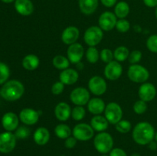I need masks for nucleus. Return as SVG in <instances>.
Here are the masks:
<instances>
[{
  "instance_id": "39",
  "label": "nucleus",
  "mask_w": 157,
  "mask_h": 156,
  "mask_svg": "<svg viewBox=\"0 0 157 156\" xmlns=\"http://www.w3.org/2000/svg\"><path fill=\"white\" fill-rule=\"evenodd\" d=\"M141 58H142V52L140 50H135L130 53L128 61L131 64H136L140 61Z\"/></svg>"
},
{
  "instance_id": "43",
  "label": "nucleus",
  "mask_w": 157,
  "mask_h": 156,
  "mask_svg": "<svg viewBox=\"0 0 157 156\" xmlns=\"http://www.w3.org/2000/svg\"><path fill=\"white\" fill-rule=\"evenodd\" d=\"M101 2L102 3V5H104L107 8L113 7L117 3V0H101Z\"/></svg>"
},
{
  "instance_id": "14",
  "label": "nucleus",
  "mask_w": 157,
  "mask_h": 156,
  "mask_svg": "<svg viewBox=\"0 0 157 156\" xmlns=\"http://www.w3.org/2000/svg\"><path fill=\"white\" fill-rule=\"evenodd\" d=\"M38 111L32 108H25L19 113L20 121L26 125H33L38 122L39 119Z\"/></svg>"
},
{
  "instance_id": "52",
  "label": "nucleus",
  "mask_w": 157,
  "mask_h": 156,
  "mask_svg": "<svg viewBox=\"0 0 157 156\" xmlns=\"http://www.w3.org/2000/svg\"><path fill=\"white\" fill-rule=\"evenodd\" d=\"M101 156H108V155H107V154H102V155H101Z\"/></svg>"
},
{
  "instance_id": "3",
  "label": "nucleus",
  "mask_w": 157,
  "mask_h": 156,
  "mask_svg": "<svg viewBox=\"0 0 157 156\" xmlns=\"http://www.w3.org/2000/svg\"><path fill=\"white\" fill-rule=\"evenodd\" d=\"M94 145L98 152L103 154H107L113 149V139L110 133L101 132L94 137Z\"/></svg>"
},
{
  "instance_id": "8",
  "label": "nucleus",
  "mask_w": 157,
  "mask_h": 156,
  "mask_svg": "<svg viewBox=\"0 0 157 156\" xmlns=\"http://www.w3.org/2000/svg\"><path fill=\"white\" fill-rule=\"evenodd\" d=\"M17 138L12 132H4L0 134V152L10 153L16 146Z\"/></svg>"
},
{
  "instance_id": "38",
  "label": "nucleus",
  "mask_w": 157,
  "mask_h": 156,
  "mask_svg": "<svg viewBox=\"0 0 157 156\" xmlns=\"http://www.w3.org/2000/svg\"><path fill=\"white\" fill-rule=\"evenodd\" d=\"M147 47L150 51L157 53V35H150L147 41Z\"/></svg>"
},
{
  "instance_id": "11",
  "label": "nucleus",
  "mask_w": 157,
  "mask_h": 156,
  "mask_svg": "<svg viewBox=\"0 0 157 156\" xmlns=\"http://www.w3.org/2000/svg\"><path fill=\"white\" fill-rule=\"evenodd\" d=\"M88 89L92 94L95 96H101L107 91V82L101 76H94L89 80Z\"/></svg>"
},
{
  "instance_id": "37",
  "label": "nucleus",
  "mask_w": 157,
  "mask_h": 156,
  "mask_svg": "<svg viewBox=\"0 0 157 156\" xmlns=\"http://www.w3.org/2000/svg\"><path fill=\"white\" fill-rule=\"evenodd\" d=\"M30 129L28 127L20 126L18 127V128L15 130V136H16L17 139H25L30 136Z\"/></svg>"
},
{
  "instance_id": "25",
  "label": "nucleus",
  "mask_w": 157,
  "mask_h": 156,
  "mask_svg": "<svg viewBox=\"0 0 157 156\" xmlns=\"http://www.w3.org/2000/svg\"><path fill=\"white\" fill-rule=\"evenodd\" d=\"M22 67L27 70H35L38 67L40 64V60L38 56L33 54L26 55L22 59Z\"/></svg>"
},
{
  "instance_id": "22",
  "label": "nucleus",
  "mask_w": 157,
  "mask_h": 156,
  "mask_svg": "<svg viewBox=\"0 0 157 156\" xmlns=\"http://www.w3.org/2000/svg\"><path fill=\"white\" fill-rule=\"evenodd\" d=\"M34 142L40 146L45 145L50 139V132L45 127H39L33 134Z\"/></svg>"
},
{
  "instance_id": "6",
  "label": "nucleus",
  "mask_w": 157,
  "mask_h": 156,
  "mask_svg": "<svg viewBox=\"0 0 157 156\" xmlns=\"http://www.w3.org/2000/svg\"><path fill=\"white\" fill-rule=\"evenodd\" d=\"M73 136L78 141L86 142L89 141L94 136V130L89 124L81 122L77 124L72 130Z\"/></svg>"
},
{
  "instance_id": "41",
  "label": "nucleus",
  "mask_w": 157,
  "mask_h": 156,
  "mask_svg": "<svg viewBox=\"0 0 157 156\" xmlns=\"http://www.w3.org/2000/svg\"><path fill=\"white\" fill-rule=\"evenodd\" d=\"M77 142H78V140L74 136H70V137L67 138L64 141V146L67 148L71 149V148H75V145H77Z\"/></svg>"
},
{
  "instance_id": "40",
  "label": "nucleus",
  "mask_w": 157,
  "mask_h": 156,
  "mask_svg": "<svg viewBox=\"0 0 157 156\" xmlns=\"http://www.w3.org/2000/svg\"><path fill=\"white\" fill-rule=\"evenodd\" d=\"M64 90V84L61 81L55 82L52 87V93L54 95H60Z\"/></svg>"
},
{
  "instance_id": "18",
  "label": "nucleus",
  "mask_w": 157,
  "mask_h": 156,
  "mask_svg": "<svg viewBox=\"0 0 157 156\" xmlns=\"http://www.w3.org/2000/svg\"><path fill=\"white\" fill-rule=\"evenodd\" d=\"M71 108L65 102H61L56 105L55 108V116L59 121L65 122L71 116Z\"/></svg>"
},
{
  "instance_id": "47",
  "label": "nucleus",
  "mask_w": 157,
  "mask_h": 156,
  "mask_svg": "<svg viewBox=\"0 0 157 156\" xmlns=\"http://www.w3.org/2000/svg\"><path fill=\"white\" fill-rule=\"evenodd\" d=\"M2 2L4 3H7V4H9V3H12L13 2H15V0H1Z\"/></svg>"
},
{
  "instance_id": "46",
  "label": "nucleus",
  "mask_w": 157,
  "mask_h": 156,
  "mask_svg": "<svg viewBox=\"0 0 157 156\" xmlns=\"http://www.w3.org/2000/svg\"><path fill=\"white\" fill-rule=\"evenodd\" d=\"M133 29H134V31L136 32H140L141 31H142V28H141L140 26L139 25H135L134 27H133Z\"/></svg>"
},
{
  "instance_id": "21",
  "label": "nucleus",
  "mask_w": 157,
  "mask_h": 156,
  "mask_svg": "<svg viewBox=\"0 0 157 156\" xmlns=\"http://www.w3.org/2000/svg\"><path fill=\"white\" fill-rule=\"evenodd\" d=\"M105 108V102L101 98L99 97L91 98L87 103L88 111L94 116L102 114L103 113H104Z\"/></svg>"
},
{
  "instance_id": "51",
  "label": "nucleus",
  "mask_w": 157,
  "mask_h": 156,
  "mask_svg": "<svg viewBox=\"0 0 157 156\" xmlns=\"http://www.w3.org/2000/svg\"><path fill=\"white\" fill-rule=\"evenodd\" d=\"M155 15H156V18H157V7L156 8V10H155Z\"/></svg>"
},
{
  "instance_id": "7",
  "label": "nucleus",
  "mask_w": 157,
  "mask_h": 156,
  "mask_svg": "<svg viewBox=\"0 0 157 156\" xmlns=\"http://www.w3.org/2000/svg\"><path fill=\"white\" fill-rule=\"evenodd\" d=\"M104 116L109 123L116 125L123 118V110L121 106L115 102H109L104 110Z\"/></svg>"
},
{
  "instance_id": "50",
  "label": "nucleus",
  "mask_w": 157,
  "mask_h": 156,
  "mask_svg": "<svg viewBox=\"0 0 157 156\" xmlns=\"http://www.w3.org/2000/svg\"><path fill=\"white\" fill-rule=\"evenodd\" d=\"M154 139H155V140H156V142H157V132H156V134H155V138H154Z\"/></svg>"
},
{
  "instance_id": "35",
  "label": "nucleus",
  "mask_w": 157,
  "mask_h": 156,
  "mask_svg": "<svg viewBox=\"0 0 157 156\" xmlns=\"http://www.w3.org/2000/svg\"><path fill=\"white\" fill-rule=\"evenodd\" d=\"M116 28L118 32L121 33H126L128 32L130 28V23L128 20L125 18L117 20V22L116 24Z\"/></svg>"
},
{
  "instance_id": "10",
  "label": "nucleus",
  "mask_w": 157,
  "mask_h": 156,
  "mask_svg": "<svg viewBox=\"0 0 157 156\" xmlns=\"http://www.w3.org/2000/svg\"><path fill=\"white\" fill-rule=\"evenodd\" d=\"M117 22V18L114 12H104L100 15L98 19V24L99 27L102 29L104 32H110L116 28Z\"/></svg>"
},
{
  "instance_id": "15",
  "label": "nucleus",
  "mask_w": 157,
  "mask_h": 156,
  "mask_svg": "<svg viewBox=\"0 0 157 156\" xmlns=\"http://www.w3.org/2000/svg\"><path fill=\"white\" fill-rule=\"evenodd\" d=\"M138 96L140 99L145 102H150L156 96V89L151 83H144L141 84L138 90Z\"/></svg>"
},
{
  "instance_id": "32",
  "label": "nucleus",
  "mask_w": 157,
  "mask_h": 156,
  "mask_svg": "<svg viewBox=\"0 0 157 156\" xmlns=\"http://www.w3.org/2000/svg\"><path fill=\"white\" fill-rule=\"evenodd\" d=\"M10 76V69L7 64L0 62V85L4 84Z\"/></svg>"
},
{
  "instance_id": "33",
  "label": "nucleus",
  "mask_w": 157,
  "mask_h": 156,
  "mask_svg": "<svg viewBox=\"0 0 157 156\" xmlns=\"http://www.w3.org/2000/svg\"><path fill=\"white\" fill-rule=\"evenodd\" d=\"M86 115L85 109L81 106H76L71 111V117L75 121H81Z\"/></svg>"
},
{
  "instance_id": "19",
  "label": "nucleus",
  "mask_w": 157,
  "mask_h": 156,
  "mask_svg": "<svg viewBox=\"0 0 157 156\" xmlns=\"http://www.w3.org/2000/svg\"><path fill=\"white\" fill-rule=\"evenodd\" d=\"M15 9L19 15L29 16L34 12V4L31 0H15Z\"/></svg>"
},
{
  "instance_id": "29",
  "label": "nucleus",
  "mask_w": 157,
  "mask_h": 156,
  "mask_svg": "<svg viewBox=\"0 0 157 156\" xmlns=\"http://www.w3.org/2000/svg\"><path fill=\"white\" fill-rule=\"evenodd\" d=\"M130 50L125 46H119L113 51L114 59L118 62H124L128 59L130 55Z\"/></svg>"
},
{
  "instance_id": "12",
  "label": "nucleus",
  "mask_w": 157,
  "mask_h": 156,
  "mask_svg": "<svg viewBox=\"0 0 157 156\" xmlns=\"http://www.w3.org/2000/svg\"><path fill=\"white\" fill-rule=\"evenodd\" d=\"M84 55V48L80 43H75L67 47V56L71 64H78L81 62Z\"/></svg>"
},
{
  "instance_id": "30",
  "label": "nucleus",
  "mask_w": 157,
  "mask_h": 156,
  "mask_svg": "<svg viewBox=\"0 0 157 156\" xmlns=\"http://www.w3.org/2000/svg\"><path fill=\"white\" fill-rule=\"evenodd\" d=\"M86 59L90 64H96L100 58V53L95 47H89L85 53Z\"/></svg>"
},
{
  "instance_id": "49",
  "label": "nucleus",
  "mask_w": 157,
  "mask_h": 156,
  "mask_svg": "<svg viewBox=\"0 0 157 156\" xmlns=\"http://www.w3.org/2000/svg\"><path fill=\"white\" fill-rule=\"evenodd\" d=\"M131 156H140V154H138V153H133L131 154Z\"/></svg>"
},
{
  "instance_id": "45",
  "label": "nucleus",
  "mask_w": 157,
  "mask_h": 156,
  "mask_svg": "<svg viewBox=\"0 0 157 156\" xmlns=\"http://www.w3.org/2000/svg\"><path fill=\"white\" fill-rule=\"evenodd\" d=\"M149 145V148H150V150H152V151H155V150L157 149V142H155V141H152V142H150V143L148 144Z\"/></svg>"
},
{
  "instance_id": "13",
  "label": "nucleus",
  "mask_w": 157,
  "mask_h": 156,
  "mask_svg": "<svg viewBox=\"0 0 157 156\" xmlns=\"http://www.w3.org/2000/svg\"><path fill=\"white\" fill-rule=\"evenodd\" d=\"M123 73V67L120 62L112 61L108 63L104 68V76L110 80H117Z\"/></svg>"
},
{
  "instance_id": "28",
  "label": "nucleus",
  "mask_w": 157,
  "mask_h": 156,
  "mask_svg": "<svg viewBox=\"0 0 157 156\" xmlns=\"http://www.w3.org/2000/svg\"><path fill=\"white\" fill-rule=\"evenodd\" d=\"M70 61L68 58L63 55H57L52 59V64L58 70H64L70 66Z\"/></svg>"
},
{
  "instance_id": "2",
  "label": "nucleus",
  "mask_w": 157,
  "mask_h": 156,
  "mask_svg": "<svg viewBox=\"0 0 157 156\" xmlns=\"http://www.w3.org/2000/svg\"><path fill=\"white\" fill-rule=\"evenodd\" d=\"M25 87L22 83L17 80L6 81L0 90V96L4 99L10 102L16 101L23 96Z\"/></svg>"
},
{
  "instance_id": "4",
  "label": "nucleus",
  "mask_w": 157,
  "mask_h": 156,
  "mask_svg": "<svg viewBox=\"0 0 157 156\" xmlns=\"http://www.w3.org/2000/svg\"><path fill=\"white\" fill-rule=\"evenodd\" d=\"M127 76L131 81L137 84L147 82L150 77V73L145 67L140 64H132L127 71Z\"/></svg>"
},
{
  "instance_id": "16",
  "label": "nucleus",
  "mask_w": 157,
  "mask_h": 156,
  "mask_svg": "<svg viewBox=\"0 0 157 156\" xmlns=\"http://www.w3.org/2000/svg\"><path fill=\"white\" fill-rule=\"evenodd\" d=\"M19 117L12 112H8L2 118V125L7 132L15 131L18 128L19 124Z\"/></svg>"
},
{
  "instance_id": "34",
  "label": "nucleus",
  "mask_w": 157,
  "mask_h": 156,
  "mask_svg": "<svg viewBox=\"0 0 157 156\" xmlns=\"http://www.w3.org/2000/svg\"><path fill=\"white\" fill-rule=\"evenodd\" d=\"M100 58H101L103 62L108 64V63L111 62L114 59L113 52L108 48L103 49L101 53H100Z\"/></svg>"
},
{
  "instance_id": "44",
  "label": "nucleus",
  "mask_w": 157,
  "mask_h": 156,
  "mask_svg": "<svg viewBox=\"0 0 157 156\" xmlns=\"http://www.w3.org/2000/svg\"><path fill=\"white\" fill-rule=\"evenodd\" d=\"M144 5L149 8L157 7V0H143Z\"/></svg>"
},
{
  "instance_id": "17",
  "label": "nucleus",
  "mask_w": 157,
  "mask_h": 156,
  "mask_svg": "<svg viewBox=\"0 0 157 156\" xmlns=\"http://www.w3.org/2000/svg\"><path fill=\"white\" fill-rule=\"evenodd\" d=\"M80 37L79 29L75 26H68L64 29L61 34V41L67 45L77 42Z\"/></svg>"
},
{
  "instance_id": "20",
  "label": "nucleus",
  "mask_w": 157,
  "mask_h": 156,
  "mask_svg": "<svg viewBox=\"0 0 157 156\" xmlns=\"http://www.w3.org/2000/svg\"><path fill=\"white\" fill-rule=\"evenodd\" d=\"M59 79L64 85H73L79 79V73L76 70L67 68L62 70L59 75Z\"/></svg>"
},
{
  "instance_id": "26",
  "label": "nucleus",
  "mask_w": 157,
  "mask_h": 156,
  "mask_svg": "<svg viewBox=\"0 0 157 156\" xmlns=\"http://www.w3.org/2000/svg\"><path fill=\"white\" fill-rule=\"evenodd\" d=\"M130 6L127 2L124 1L119 2L115 5L114 7V14L116 15L117 18L122 19L127 17L130 13Z\"/></svg>"
},
{
  "instance_id": "31",
  "label": "nucleus",
  "mask_w": 157,
  "mask_h": 156,
  "mask_svg": "<svg viewBox=\"0 0 157 156\" xmlns=\"http://www.w3.org/2000/svg\"><path fill=\"white\" fill-rule=\"evenodd\" d=\"M131 122L128 120H126V119H121L120 122H118L115 125V128H116L117 131L120 133H122V134L128 133L131 130Z\"/></svg>"
},
{
  "instance_id": "48",
  "label": "nucleus",
  "mask_w": 157,
  "mask_h": 156,
  "mask_svg": "<svg viewBox=\"0 0 157 156\" xmlns=\"http://www.w3.org/2000/svg\"><path fill=\"white\" fill-rule=\"evenodd\" d=\"M77 67H78L79 70H80V69H82L83 68V64H82V63L79 62L78 64H77Z\"/></svg>"
},
{
  "instance_id": "27",
  "label": "nucleus",
  "mask_w": 157,
  "mask_h": 156,
  "mask_svg": "<svg viewBox=\"0 0 157 156\" xmlns=\"http://www.w3.org/2000/svg\"><path fill=\"white\" fill-rule=\"evenodd\" d=\"M55 133L58 138L61 139H66L72 134V130L70 126L66 124H58L55 128Z\"/></svg>"
},
{
  "instance_id": "42",
  "label": "nucleus",
  "mask_w": 157,
  "mask_h": 156,
  "mask_svg": "<svg viewBox=\"0 0 157 156\" xmlns=\"http://www.w3.org/2000/svg\"><path fill=\"white\" fill-rule=\"evenodd\" d=\"M110 156H127V154L122 148H115L110 151Z\"/></svg>"
},
{
  "instance_id": "5",
  "label": "nucleus",
  "mask_w": 157,
  "mask_h": 156,
  "mask_svg": "<svg viewBox=\"0 0 157 156\" xmlns=\"http://www.w3.org/2000/svg\"><path fill=\"white\" fill-rule=\"evenodd\" d=\"M104 38V31L99 26H90L84 34V42L89 47H96L102 41Z\"/></svg>"
},
{
  "instance_id": "9",
  "label": "nucleus",
  "mask_w": 157,
  "mask_h": 156,
  "mask_svg": "<svg viewBox=\"0 0 157 156\" xmlns=\"http://www.w3.org/2000/svg\"><path fill=\"white\" fill-rule=\"evenodd\" d=\"M90 92L82 87L74 89L70 94V99L75 105L83 106L88 103L90 99Z\"/></svg>"
},
{
  "instance_id": "1",
  "label": "nucleus",
  "mask_w": 157,
  "mask_h": 156,
  "mask_svg": "<svg viewBox=\"0 0 157 156\" xmlns=\"http://www.w3.org/2000/svg\"><path fill=\"white\" fill-rule=\"evenodd\" d=\"M154 127L147 122H140L136 124L132 132V138L136 144L148 145L155 138Z\"/></svg>"
},
{
  "instance_id": "24",
  "label": "nucleus",
  "mask_w": 157,
  "mask_h": 156,
  "mask_svg": "<svg viewBox=\"0 0 157 156\" xmlns=\"http://www.w3.org/2000/svg\"><path fill=\"white\" fill-rule=\"evenodd\" d=\"M90 125L94 131L101 132L107 129L109 126V122L105 116L101 115H96L90 119Z\"/></svg>"
},
{
  "instance_id": "36",
  "label": "nucleus",
  "mask_w": 157,
  "mask_h": 156,
  "mask_svg": "<svg viewBox=\"0 0 157 156\" xmlns=\"http://www.w3.org/2000/svg\"><path fill=\"white\" fill-rule=\"evenodd\" d=\"M133 109L134 113H136L137 115L144 114L147 110V102H145L144 100H141V99H139V100H137L135 102Z\"/></svg>"
},
{
  "instance_id": "23",
  "label": "nucleus",
  "mask_w": 157,
  "mask_h": 156,
  "mask_svg": "<svg viewBox=\"0 0 157 156\" xmlns=\"http://www.w3.org/2000/svg\"><path fill=\"white\" fill-rule=\"evenodd\" d=\"M99 5L98 0H79L78 6L81 12L86 15H92L96 12Z\"/></svg>"
}]
</instances>
